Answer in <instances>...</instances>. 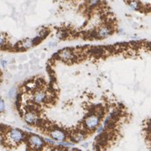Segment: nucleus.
Wrapping results in <instances>:
<instances>
[{
	"mask_svg": "<svg viewBox=\"0 0 151 151\" xmlns=\"http://www.w3.org/2000/svg\"><path fill=\"white\" fill-rule=\"evenodd\" d=\"M101 118L96 113H92L87 116L84 120V125L85 128L89 131H92L96 129L100 124Z\"/></svg>",
	"mask_w": 151,
	"mask_h": 151,
	"instance_id": "1",
	"label": "nucleus"
},
{
	"mask_svg": "<svg viewBox=\"0 0 151 151\" xmlns=\"http://www.w3.org/2000/svg\"><path fill=\"white\" fill-rule=\"evenodd\" d=\"M8 139L13 144H19L25 139L24 133L18 129H11L8 134Z\"/></svg>",
	"mask_w": 151,
	"mask_h": 151,
	"instance_id": "2",
	"label": "nucleus"
},
{
	"mask_svg": "<svg viewBox=\"0 0 151 151\" xmlns=\"http://www.w3.org/2000/svg\"><path fill=\"white\" fill-rule=\"evenodd\" d=\"M29 144L34 150H41L45 145V140L36 134H31L29 137Z\"/></svg>",
	"mask_w": 151,
	"mask_h": 151,
	"instance_id": "3",
	"label": "nucleus"
},
{
	"mask_svg": "<svg viewBox=\"0 0 151 151\" xmlns=\"http://www.w3.org/2000/svg\"><path fill=\"white\" fill-rule=\"evenodd\" d=\"M58 58L61 59V61H66V62H70V61H73L75 59V54L72 50L69 49H63L60 50L57 54Z\"/></svg>",
	"mask_w": 151,
	"mask_h": 151,
	"instance_id": "4",
	"label": "nucleus"
},
{
	"mask_svg": "<svg viewBox=\"0 0 151 151\" xmlns=\"http://www.w3.org/2000/svg\"><path fill=\"white\" fill-rule=\"evenodd\" d=\"M24 119L29 125L37 124L40 118L37 116L35 111H27L24 114Z\"/></svg>",
	"mask_w": 151,
	"mask_h": 151,
	"instance_id": "5",
	"label": "nucleus"
},
{
	"mask_svg": "<svg viewBox=\"0 0 151 151\" xmlns=\"http://www.w3.org/2000/svg\"><path fill=\"white\" fill-rule=\"evenodd\" d=\"M48 99L47 93L45 91H36L33 95V102L35 104H43Z\"/></svg>",
	"mask_w": 151,
	"mask_h": 151,
	"instance_id": "6",
	"label": "nucleus"
},
{
	"mask_svg": "<svg viewBox=\"0 0 151 151\" xmlns=\"http://www.w3.org/2000/svg\"><path fill=\"white\" fill-rule=\"evenodd\" d=\"M50 135L54 140L58 142L65 141L66 139V133L59 129H53L50 131Z\"/></svg>",
	"mask_w": 151,
	"mask_h": 151,
	"instance_id": "7",
	"label": "nucleus"
},
{
	"mask_svg": "<svg viewBox=\"0 0 151 151\" xmlns=\"http://www.w3.org/2000/svg\"><path fill=\"white\" fill-rule=\"evenodd\" d=\"M113 33V30L112 29L110 28L109 26H102L98 29L97 33V36L98 38L100 39H105V38H107L108 36H110Z\"/></svg>",
	"mask_w": 151,
	"mask_h": 151,
	"instance_id": "8",
	"label": "nucleus"
},
{
	"mask_svg": "<svg viewBox=\"0 0 151 151\" xmlns=\"http://www.w3.org/2000/svg\"><path fill=\"white\" fill-rule=\"evenodd\" d=\"M84 139H85V134L82 132H77L73 134L72 136V140L73 142H75V143L81 142L82 140H84Z\"/></svg>",
	"mask_w": 151,
	"mask_h": 151,
	"instance_id": "9",
	"label": "nucleus"
},
{
	"mask_svg": "<svg viewBox=\"0 0 151 151\" xmlns=\"http://www.w3.org/2000/svg\"><path fill=\"white\" fill-rule=\"evenodd\" d=\"M128 5H129V8L130 9L134 11L139 10V8H140V3L137 0H130Z\"/></svg>",
	"mask_w": 151,
	"mask_h": 151,
	"instance_id": "10",
	"label": "nucleus"
},
{
	"mask_svg": "<svg viewBox=\"0 0 151 151\" xmlns=\"http://www.w3.org/2000/svg\"><path fill=\"white\" fill-rule=\"evenodd\" d=\"M16 96H17V90H16V88L10 89V91H8V97L10 98H13L15 97Z\"/></svg>",
	"mask_w": 151,
	"mask_h": 151,
	"instance_id": "11",
	"label": "nucleus"
},
{
	"mask_svg": "<svg viewBox=\"0 0 151 151\" xmlns=\"http://www.w3.org/2000/svg\"><path fill=\"white\" fill-rule=\"evenodd\" d=\"M4 110H5V103L3 98L0 97V113H3Z\"/></svg>",
	"mask_w": 151,
	"mask_h": 151,
	"instance_id": "12",
	"label": "nucleus"
},
{
	"mask_svg": "<svg viewBox=\"0 0 151 151\" xmlns=\"http://www.w3.org/2000/svg\"><path fill=\"white\" fill-rule=\"evenodd\" d=\"M5 43V40H4V37L2 34H0V46L3 45V44Z\"/></svg>",
	"mask_w": 151,
	"mask_h": 151,
	"instance_id": "13",
	"label": "nucleus"
},
{
	"mask_svg": "<svg viewBox=\"0 0 151 151\" xmlns=\"http://www.w3.org/2000/svg\"><path fill=\"white\" fill-rule=\"evenodd\" d=\"M42 151H54L53 149L51 147H50V146H47V147H43L42 148Z\"/></svg>",
	"mask_w": 151,
	"mask_h": 151,
	"instance_id": "14",
	"label": "nucleus"
},
{
	"mask_svg": "<svg viewBox=\"0 0 151 151\" xmlns=\"http://www.w3.org/2000/svg\"><path fill=\"white\" fill-rule=\"evenodd\" d=\"M7 61H4V60H2L1 61V65H2V66H3V67H6V66H7Z\"/></svg>",
	"mask_w": 151,
	"mask_h": 151,
	"instance_id": "15",
	"label": "nucleus"
},
{
	"mask_svg": "<svg viewBox=\"0 0 151 151\" xmlns=\"http://www.w3.org/2000/svg\"><path fill=\"white\" fill-rule=\"evenodd\" d=\"M56 45V42H54V41H51V42H50L49 44H48V45H49L50 47H53Z\"/></svg>",
	"mask_w": 151,
	"mask_h": 151,
	"instance_id": "16",
	"label": "nucleus"
},
{
	"mask_svg": "<svg viewBox=\"0 0 151 151\" xmlns=\"http://www.w3.org/2000/svg\"><path fill=\"white\" fill-rule=\"evenodd\" d=\"M72 151H79V150H76V149H73V150H72Z\"/></svg>",
	"mask_w": 151,
	"mask_h": 151,
	"instance_id": "17",
	"label": "nucleus"
}]
</instances>
